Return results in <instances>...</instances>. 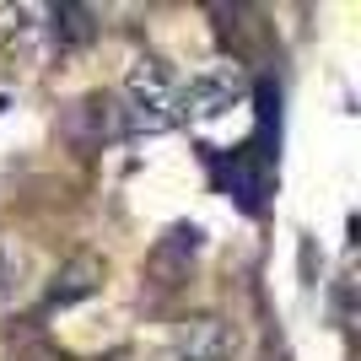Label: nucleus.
Returning <instances> with one entry per match:
<instances>
[{"label":"nucleus","instance_id":"1","mask_svg":"<svg viewBox=\"0 0 361 361\" xmlns=\"http://www.w3.org/2000/svg\"><path fill=\"white\" fill-rule=\"evenodd\" d=\"M124 103H130V119L140 130L178 124V81L167 71V60H157V54L130 60V71H124Z\"/></svg>","mask_w":361,"mask_h":361},{"label":"nucleus","instance_id":"2","mask_svg":"<svg viewBox=\"0 0 361 361\" xmlns=\"http://www.w3.org/2000/svg\"><path fill=\"white\" fill-rule=\"evenodd\" d=\"M243 97H248V71L238 60H216L189 75V87H178V119L211 124L232 108H243Z\"/></svg>","mask_w":361,"mask_h":361},{"label":"nucleus","instance_id":"3","mask_svg":"<svg viewBox=\"0 0 361 361\" xmlns=\"http://www.w3.org/2000/svg\"><path fill=\"white\" fill-rule=\"evenodd\" d=\"M238 345H243L238 324L221 313H189L173 329V356L178 361H232Z\"/></svg>","mask_w":361,"mask_h":361},{"label":"nucleus","instance_id":"4","mask_svg":"<svg viewBox=\"0 0 361 361\" xmlns=\"http://www.w3.org/2000/svg\"><path fill=\"white\" fill-rule=\"evenodd\" d=\"M200 254V226H173L146 259V281H157V291H173L189 275V259Z\"/></svg>","mask_w":361,"mask_h":361},{"label":"nucleus","instance_id":"5","mask_svg":"<svg viewBox=\"0 0 361 361\" xmlns=\"http://www.w3.org/2000/svg\"><path fill=\"white\" fill-rule=\"evenodd\" d=\"M103 275H108V264H103V254H71L60 264V275H54V286H49V297H44V307H71V302H81V297H92V291L103 286Z\"/></svg>","mask_w":361,"mask_h":361},{"label":"nucleus","instance_id":"6","mask_svg":"<svg viewBox=\"0 0 361 361\" xmlns=\"http://www.w3.org/2000/svg\"><path fill=\"white\" fill-rule=\"evenodd\" d=\"M0 54H11L22 65L44 60V22L27 6H0Z\"/></svg>","mask_w":361,"mask_h":361},{"label":"nucleus","instance_id":"7","mask_svg":"<svg viewBox=\"0 0 361 361\" xmlns=\"http://www.w3.org/2000/svg\"><path fill=\"white\" fill-rule=\"evenodd\" d=\"M49 38L60 49H87L97 38V22H92L87 6H54L49 11Z\"/></svg>","mask_w":361,"mask_h":361},{"label":"nucleus","instance_id":"8","mask_svg":"<svg viewBox=\"0 0 361 361\" xmlns=\"http://www.w3.org/2000/svg\"><path fill=\"white\" fill-rule=\"evenodd\" d=\"M22 361H75L71 350H60V345H27V356Z\"/></svg>","mask_w":361,"mask_h":361},{"label":"nucleus","instance_id":"9","mask_svg":"<svg viewBox=\"0 0 361 361\" xmlns=\"http://www.w3.org/2000/svg\"><path fill=\"white\" fill-rule=\"evenodd\" d=\"M173 361H178V356H173Z\"/></svg>","mask_w":361,"mask_h":361}]
</instances>
